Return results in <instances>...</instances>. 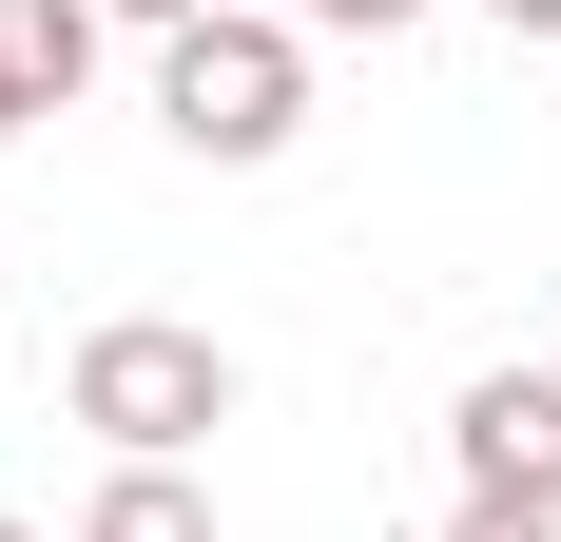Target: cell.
<instances>
[{
  "mask_svg": "<svg viewBox=\"0 0 561 542\" xmlns=\"http://www.w3.org/2000/svg\"><path fill=\"white\" fill-rule=\"evenodd\" d=\"M465 504H561V369L465 387Z\"/></svg>",
  "mask_w": 561,
  "mask_h": 542,
  "instance_id": "3",
  "label": "cell"
},
{
  "mask_svg": "<svg viewBox=\"0 0 561 542\" xmlns=\"http://www.w3.org/2000/svg\"><path fill=\"white\" fill-rule=\"evenodd\" d=\"M252 20H368V39H388V20H426V0H252Z\"/></svg>",
  "mask_w": 561,
  "mask_h": 542,
  "instance_id": "7",
  "label": "cell"
},
{
  "mask_svg": "<svg viewBox=\"0 0 561 542\" xmlns=\"http://www.w3.org/2000/svg\"><path fill=\"white\" fill-rule=\"evenodd\" d=\"M484 20H504V39H561V0H484Z\"/></svg>",
  "mask_w": 561,
  "mask_h": 542,
  "instance_id": "9",
  "label": "cell"
},
{
  "mask_svg": "<svg viewBox=\"0 0 561 542\" xmlns=\"http://www.w3.org/2000/svg\"><path fill=\"white\" fill-rule=\"evenodd\" d=\"M78 542H214V504L174 485V465H116V485L78 504Z\"/></svg>",
  "mask_w": 561,
  "mask_h": 542,
  "instance_id": "5",
  "label": "cell"
},
{
  "mask_svg": "<svg viewBox=\"0 0 561 542\" xmlns=\"http://www.w3.org/2000/svg\"><path fill=\"white\" fill-rule=\"evenodd\" d=\"M98 20H156V39H174V20H214V0H98Z\"/></svg>",
  "mask_w": 561,
  "mask_h": 542,
  "instance_id": "8",
  "label": "cell"
},
{
  "mask_svg": "<svg viewBox=\"0 0 561 542\" xmlns=\"http://www.w3.org/2000/svg\"><path fill=\"white\" fill-rule=\"evenodd\" d=\"M156 116H174V156H214V174L290 156V116H310V58H290V20H252V0L174 20V58H156Z\"/></svg>",
  "mask_w": 561,
  "mask_h": 542,
  "instance_id": "2",
  "label": "cell"
},
{
  "mask_svg": "<svg viewBox=\"0 0 561 542\" xmlns=\"http://www.w3.org/2000/svg\"><path fill=\"white\" fill-rule=\"evenodd\" d=\"M446 542H561V504H465Z\"/></svg>",
  "mask_w": 561,
  "mask_h": 542,
  "instance_id": "6",
  "label": "cell"
},
{
  "mask_svg": "<svg viewBox=\"0 0 561 542\" xmlns=\"http://www.w3.org/2000/svg\"><path fill=\"white\" fill-rule=\"evenodd\" d=\"M58 407H78L116 465H174V445L232 427V349H214V329H174V310H116V329H78Z\"/></svg>",
  "mask_w": 561,
  "mask_h": 542,
  "instance_id": "1",
  "label": "cell"
},
{
  "mask_svg": "<svg viewBox=\"0 0 561 542\" xmlns=\"http://www.w3.org/2000/svg\"><path fill=\"white\" fill-rule=\"evenodd\" d=\"M0 542H39V523H0Z\"/></svg>",
  "mask_w": 561,
  "mask_h": 542,
  "instance_id": "10",
  "label": "cell"
},
{
  "mask_svg": "<svg viewBox=\"0 0 561 542\" xmlns=\"http://www.w3.org/2000/svg\"><path fill=\"white\" fill-rule=\"evenodd\" d=\"M98 78V0H0V136Z\"/></svg>",
  "mask_w": 561,
  "mask_h": 542,
  "instance_id": "4",
  "label": "cell"
}]
</instances>
